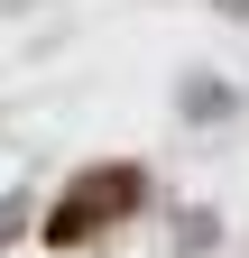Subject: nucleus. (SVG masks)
<instances>
[{
	"label": "nucleus",
	"instance_id": "nucleus-1",
	"mask_svg": "<svg viewBox=\"0 0 249 258\" xmlns=\"http://www.w3.org/2000/svg\"><path fill=\"white\" fill-rule=\"evenodd\" d=\"M130 194H139V175H130V166H120V175H83V184H74V203L46 221V240H74V231H92V221H102V212H120Z\"/></svg>",
	"mask_w": 249,
	"mask_h": 258
}]
</instances>
